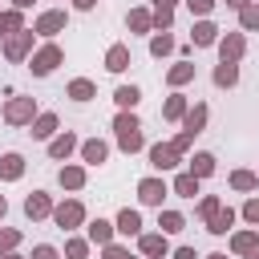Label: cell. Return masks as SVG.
Masks as SVG:
<instances>
[{
	"label": "cell",
	"mask_w": 259,
	"mask_h": 259,
	"mask_svg": "<svg viewBox=\"0 0 259 259\" xmlns=\"http://www.w3.org/2000/svg\"><path fill=\"white\" fill-rule=\"evenodd\" d=\"M113 101H117L121 109H134V105L142 101V89H138V85H117V89H113Z\"/></svg>",
	"instance_id": "22"
},
{
	"label": "cell",
	"mask_w": 259,
	"mask_h": 259,
	"mask_svg": "<svg viewBox=\"0 0 259 259\" xmlns=\"http://www.w3.org/2000/svg\"><path fill=\"white\" fill-rule=\"evenodd\" d=\"M219 206H223V202H219V194H206V198L198 202V219H210V214H214Z\"/></svg>",
	"instance_id": "38"
},
{
	"label": "cell",
	"mask_w": 259,
	"mask_h": 259,
	"mask_svg": "<svg viewBox=\"0 0 259 259\" xmlns=\"http://www.w3.org/2000/svg\"><path fill=\"white\" fill-rule=\"evenodd\" d=\"M0 259H20V255L16 251H0Z\"/></svg>",
	"instance_id": "52"
},
{
	"label": "cell",
	"mask_w": 259,
	"mask_h": 259,
	"mask_svg": "<svg viewBox=\"0 0 259 259\" xmlns=\"http://www.w3.org/2000/svg\"><path fill=\"white\" fill-rule=\"evenodd\" d=\"M190 174H194V178L214 174V154H194V158H190Z\"/></svg>",
	"instance_id": "31"
},
{
	"label": "cell",
	"mask_w": 259,
	"mask_h": 259,
	"mask_svg": "<svg viewBox=\"0 0 259 259\" xmlns=\"http://www.w3.org/2000/svg\"><path fill=\"white\" fill-rule=\"evenodd\" d=\"M182 113H186V97H182V93L166 97V105H162V117H166V121H182Z\"/></svg>",
	"instance_id": "25"
},
{
	"label": "cell",
	"mask_w": 259,
	"mask_h": 259,
	"mask_svg": "<svg viewBox=\"0 0 259 259\" xmlns=\"http://www.w3.org/2000/svg\"><path fill=\"white\" fill-rule=\"evenodd\" d=\"M113 130H117V146H121L125 154H138V150L146 146V138H142V121H138L134 113L121 109V113L113 117Z\"/></svg>",
	"instance_id": "1"
},
{
	"label": "cell",
	"mask_w": 259,
	"mask_h": 259,
	"mask_svg": "<svg viewBox=\"0 0 259 259\" xmlns=\"http://www.w3.org/2000/svg\"><path fill=\"white\" fill-rule=\"evenodd\" d=\"M125 20H130L134 32H150V28H154V12H146V8H134Z\"/></svg>",
	"instance_id": "29"
},
{
	"label": "cell",
	"mask_w": 259,
	"mask_h": 259,
	"mask_svg": "<svg viewBox=\"0 0 259 259\" xmlns=\"http://www.w3.org/2000/svg\"><path fill=\"white\" fill-rule=\"evenodd\" d=\"M166 194H170V186H166L162 178H142V182H138V198H142L146 206H162Z\"/></svg>",
	"instance_id": "7"
},
{
	"label": "cell",
	"mask_w": 259,
	"mask_h": 259,
	"mask_svg": "<svg viewBox=\"0 0 259 259\" xmlns=\"http://www.w3.org/2000/svg\"><path fill=\"white\" fill-rule=\"evenodd\" d=\"M4 24H8V32H20V28H24V16H20V8L4 12Z\"/></svg>",
	"instance_id": "40"
},
{
	"label": "cell",
	"mask_w": 259,
	"mask_h": 259,
	"mask_svg": "<svg viewBox=\"0 0 259 259\" xmlns=\"http://www.w3.org/2000/svg\"><path fill=\"white\" fill-rule=\"evenodd\" d=\"M105 69H109V73H125V69H130V49H125V45H109Z\"/></svg>",
	"instance_id": "15"
},
{
	"label": "cell",
	"mask_w": 259,
	"mask_h": 259,
	"mask_svg": "<svg viewBox=\"0 0 259 259\" xmlns=\"http://www.w3.org/2000/svg\"><path fill=\"white\" fill-rule=\"evenodd\" d=\"M105 259H134V255H130L125 247H117V243H109V247H105Z\"/></svg>",
	"instance_id": "45"
},
{
	"label": "cell",
	"mask_w": 259,
	"mask_h": 259,
	"mask_svg": "<svg viewBox=\"0 0 259 259\" xmlns=\"http://www.w3.org/2000/svg\"><path fill=\"white\" fill-rule=\"evenodd\" d=\"M150 166H154V170H170V166H178V150H174L170 142L150 146Z\"/></svg>",
	"instance_id": "10"
},
{
	"label": "cell",
	"mask_w": 259,
	"mask_h": 259,
	"mask_svg": "<svg viewBox=\"0 0 259 259\" xmlns=\"http://www.w3.org/2000/svg\"><path fill=\"white\" fill-rule=\"evenodd\" d=\"M239 24H243L247 32H255V28H259V4H247V8H239Z\"/></svg>",
	"instance_id": "35"
},
{
	"label": "cell",
	"mask_w": 259,
	"mask_h": 259,
	"mask_svg": "<svg viewBox=\"0 0 259 259\" xmlns=\"http://www.w3.org/2000/svg\"><path fill=\"white\" fill-rule=\"evenodd\" d=\"M12 4H16L20 12H24V8H32V0H12Z\"/></svg>",
	"instance_id": "50"
},
{
	"label": "cell",
	"mask_w": 259,
	"mask_h": 259,
	"mask_svg": "<svg viewBox=\"0 0 259 259\" xmlns=\"http://www.w3.org/2000/svg\"><path fill=\"white\" fill-rule=\"evenodd\" d=\"M73 150H77V138H73V134H61V138L49 142V158H57V162H65Z\"/></svg>",
	"instance_id": "17"
},
{
	"label": "cell",
	"mask_w": 259,
	"mask_h": 259,
	"mask_svg": "<svg viewBox=\"0 0 259 259\" xmlns=\"http://www.w3.org/2000/svg\"><path fill=\"white\" fill-rule=\"evenodd\" d=\"M206 259H227V255H206Z\"/></svg>",
	"instance_id": "54"
},
{
	"label": "cell",
	"mask_w": 259,
	"mask_h": 259,
	"mask_svg": "<svg viewBox=\"0 0 259 259\" xmlns=\"http://www.w3.org/2000/svg\"><path fill=\"white\" fill-rule=\"evenodd\" d=\"M243 219L247 223H259V198H247L243 202Z\"/></svg>",
	"instance_id": "41"
},
{
	"label": "cell",
	"mask_w": 259,
	"mask_h": 259,
	"mask_svg": "<svg viewBox=\"0 0 259 259\" xmlns=\"http://www.w3.org/2000/svg\"><path fill=\"white\" fill-rule=\"evenodd\" d=\"M117 231H121V235H142V214L125 206V210L117 214Z\"/></svg>",
	"instance_id": "24"
},
{
	"label": "cell",
	"mask_w": 259,
	"mask_h": 259,
	"mask_svg": "<svg viewBox=\"0 0 259 259\" xmlns=\"http://www.w3.org/2000/svg\"><path fill=\"white\" fill-rule=\"evenodd\" d=\"M190 142H194V134H190V130H182V134H178V138H174L170 146H174V150L182 154V150H190Z\"/></svg>",
	"instance_id": "42"
},
{
	"label": "cell",
	"mask_w": 259,
	"mask_h": 259,
	"mask_svg": "<svg viewBox=\"0 0 259 259\" xmlns=\"http://www.w3.org/2000/svg\"><path fill=\"white\" fill-rule=\"evenodd\" d=\"M174 259H198V255H194V247H178V251H174Z\"/></svg>",
	"instance_id": "46"
},
{
	"label": "cell",
	"mask_w": 259,
	"mask_h": 259,
	"mask_svg": "<svg viewBox=\"0 0 259 259\" xmlns=\"http://www.w3.org/2000/svg\"><path fill=\"white\" fill-rule=\"evenodd\" d=\"M235 219H239V214H235L231 206H219V210L206 219V231H210V235H227V231L235 227Z\"/></svg>",
	"instance_id": "12"
},
{
	"label": "cell",
	"mask_w": 259,
	"mask_h": 259,
	"mask_svg": "<svg viewBox=\"0 0 259 259\" xmlns=\"http://www.w3.org/2000/svg\"><path fill=\"white\" fill-rule=\"evenodd\" d=\"M32 117H36V101L32 97H12L4 105V121L8 125H32Z\"/></svg>",
	"instance_id": "3"
},
{
	"label": "cell",
	"mask_w": 259,
	"mask_h": 259,
	"mask_svg": "<svg viewBox=\"0 0 259 259\" xmlns=\"http://www.w3.org/2000/svg\"><path fill=\"white\" fill-rule=\"evenodd\" d=\"M178 0H154V8H174Z\"/></svg>",
	"instance_id": "49"
},
{
	"label": "cell",
	"mask_w": 259,
	"mask_h": 259,
	"mask_svg": "<svg viewBox=\"0 0 259 259\" xmlns=\"http://www.w3.org/2000/svg\"><path fill=\"white\" fill-rule=\"evenodd\" d=\"M53 223H57L61 231H73V227L85 223V206H81L77 198H69V202H61V206H53Z\"/></svg>",
	"instance_id": "4"
},
{
	"label": "cell",
	"mask_w": 259,
	"mask_h": 259,
	"mask_svg": "<svg viewBox=\"0 0 259 259\" xmlns=\"http://www.w3.org/2000/svg\"><path fill=\"white\" fill-rule=\"evenodd\" d=\"M24 214H28L32 223H36V219H49V214H53V198H49L45 190H32V194L24 198Z\"/></svg>",
	"instance_id": "8"
},
{
	"label": "cell",
	"mask_w": 259,
	"mask_h": 259,
	"mask_svg": "<svg viewBox=\"0 0 259 259\" xmlns=\"http://www.w3.org/2000/svg\"><path fill=\"white\" fill-rule=\"evenodd\" d=\"M16 243H20V231H12V227H4V231H0V251H12Z\"/></svg>",
	"instance_id": "39"
},
{
	"label": "cell",
	"mask_w": 259,
	"mask_h": 259,
	"mask_svg": "<svg viewBox=\"0 0 259 259\" xmlns=\"http://www.w3.org/2000/svg\"><path fill=\"white\" fill-rule=\"evenodd\" d=\"M170 24H174V8H154V28L166 32Z\"/></svg>",
	"instance_id": "36"
},
{
	"label": "cell",
	"mask_w": 259,
	"mask_h": 259,
	"mask_svg": "<svg viewBox=\"0 0 259 259\" xmlns=\"http://www.w3.org/2000/svg\"><path fill=\"white\" fill-rule=\"evenodd\" d=\"M255 247H259V235H255V231H239V235H231V251H235V255H251Z\"/></svg>",
	"instance_id": "21"
},
{
	"label": "cell",
	"mask_w": 259,
	"mask_h": 259,
	"mask_svg": "<svg viewBox=\"0 0 259 259\" xmlns=\"http://www.w3.org/2000/svg\"><path fill=\"white\" fill-rule=\"evenodd\" d=\"M93 4H97V0H73V8H81V12H89Z\"/></svg>",
	"instance_id": "47"
},
{
	"label": "cell",
	"mask_w": 259,
	"mask_h": 259,
	"mask_svg": "<svg viewBox=\"0 0 259 259\" xmlns=\"http://www.w3.org/2000/svg\"><path fill=\"white\" fill-rule=\"evenodd\" d=\"M243 53H247L243 32H227V36H219V57H223V61H239Z\"/></svg>",
	"instance_id": "9"
},
{
	"label": "cell",
	"mask_w": 259,
	"mask_h": 259,
	"mask_svg": "<svg viewBox=\"0 0 259 259\" xmlns=\"http://www.w3.org/2000/svg\"><path fill=\"white\" fill-rule=\"evenodd\" d=\"M65 24H69V16H65L61 8H53V12H40V16H36L32 32H36V36H57V32H65Z\"/></svg>",
	"instance_id": "5"
},
{
	"label": "cell",
	"mask_w": 259,
	"mask_h": 259,
	"mask_svg": "<svg viewBox=\"0 0 259 259\" xmlns=\"http://www.w3.org/2000/svg\"><path fill=\"white\" fill-rule=\"evenodd\" d=\"M61 186L65 190H81L85 186V166H61Z\"/></svg>",
	"instance_id": "23"
},
{
	"label": "cell",
	"mask_w": 259,
	"mask_h": 259,
	"mask_svg": "<svg viewBox=\"0 0 259 259\" xmlns=\"http://www.w3.org/2000/svg\"><path fill=\"white\" fill-rule=\"evenodd\" d=\"M186 4H190V12H194V16H206V12L214 8V0H186Z\"/></svg>",
	"instance_id": "43"
},
{
	"label": "cell",
	"mask_w": 259,
	"mask_h": 259,
	"mask_svg": "<svg viewBox=\"0 0 259 259\" xmlns=\"http://www.w3.org/2000/svg\"><path fill=\"white\" fill-rule=\"evenodd\" d=\"M20 174H24V158H20V154H4V158H0V178H4V182H16Z\"/></svg>",
	"instance_id": "18"
},
{
	"label": "cell",
	"mask_w": 259,
	"mask_h": 259,
	"mask_svg": "<svg viewBox=\"0 0 259 259\" xmlns=\"http://www.w3.org/2000/svg\"><path fill=\"white\" fill-rule=\"evenodd\" d=\"M247 4H251V0H227V8H235V12H239V8H247Z\"/></svg>",
	"instance_id": "48"
},
{
	"label": "cell",
	"mask_w": 259,
	"mask_h": 259,
	"mask_svg": "<svg viewBox=\"0 0 259 259\" xmlns=\"http://www.w3.org/2000/svg\"><path fill=\"white\" fill-rule=\"evenodd\" d=\"M28 53H32V32H28V28L12 32V36L4 40V57H8V61H24Z\"/></svg>",
	"instance_id": "6"
},
{
	"label": "cell",
	"mask_w": 259,
	"mask_h": 259,
	"mask_svg": "<svg viewBox=\"0 0 259 259\" xmlns=\"http://www.w3.org/2000/svg\"><path fill=\"white\" fill-rule=\"evenodd\" d=\"M81 158H85V166H101L109 158V146L101 138H89V142H81Z\"/></svg>",
	"instance_id": "11"
},
{
	"label": "cell",
	"mask_w": 259,
	"mask_h": 259,
	"mask_svg": "<svg viewBox=\"0 0 259 259\" xmlns=\"http://www.w3.org/2000/svg\"><path fill=\"white\" fill-rule=\"evenodd\" d=\"M113 231H117V223L93 219V223H89V243H101V247H109V243H113Z\"/></svg>",
	"instance_id": "16"
},
{
	"label": "cell",
	"mask_w": 259,
	"mask_h": 259,
	"mask_svg": "<svg viewBox=\"0 0 259 259\" xmlns=\"http://www.w3.org/2000/svg\"><path fill=\"white\" fill-rule=\"evenodd\" d=\"M231 186H235V190H255L259 178H255L251 170H235V174H231Z\"/></svg>",
	"instance_id": "34"
},
{
	"label": "cell",
	"mask_w": 259,
	"mask_h": 259,
	"mask_svg": "<svg viewBox=\"0 0 259 259\" xmlns=\"http://www.w3.org/2000/svg\"><path fill=\"white\" fill-rule=\"evenodd\" d=\"M0 36H8V24H4V12H0Z\"/></svg>",
	"instance_id": "51"
},
{
	"label": "cell",
	"mask_w": 259,
	"mask_h": 259,
	"mask_svg": "<svg viewBox=\"0 0 259 259\" xmlns=\"http://www.w3.org/2000/svg\"><path fill=\"white\" fill-rule=\"evenodd\" d=\"M32 259H57V247L40 243V247H32Z\"/></svg>",
	"instance_id": "44"
},
{
	"label": "cell",
	"mask_w": 259,
	"mask_h": 259,
	"mask_svg": "<svg viewBox=\"0 0 259 259\" xmlns=\"http://www.w3.org/2000/svg\"><path fill=\"white\" fill-rule=\"evenodd\" d=\"M65 255H69V259H85V255H89V243H85V239H69V243H65Z\"/></svg>",
	"instance_id": "37"
},
{
	"label": "cell",
	"mask_w": 259,
	"mask_h": 259,
	"mask_svg": "<svg viewBox=\"0 0 259 259\" xmlns=\"http://www.w3.org/2000/svg\"><path fill=\"white\" fill-rule=\"evenodd\" d=\"M174 194H182V198H194V194H198V178H194L190 170H186V174H178V178H174Z\"/></svg>",
	"instance_id": "32"
},
{
	"label": "cell",
	"mask_w": 259,
	"mask_h": 259,
	"mask_svg": "<svg viewBox=\"0 0 259 259\" xmlns=\"http://www.w3.org/2000/svg\"><path fill=\"white\" fill-rule=\"evenodd\" d=\"M190 40H194L198 49H206V45H219V28H214L210 20H198V24L190 28Z\"/></svg>",
	"instance_id": "14"
},
{
	"label": "cell",
	"mask_w": 259,
	"mask_h": 259,
	"mask_svg": "<svg viewBox=\"0 0 259 259\" xmlns=\"http://www.w3.org/2000/svg\"><path fill=\"white\" fill-rule=\"evenodd\" d=\"M53 134H57V113L32 117V138H53Z\"/></svg>",
	"instance_id": "27"
},
{
	"label": "cell",
	"mask_w": 259,
	"mask_h": 259,
	"mask_svg": "<svg viewBox=\"0 0 259 259\" xmlns=\"http://www.w3.org/2000/svg\"><path fill=\"white\" fill-rule=\"evenodd\" d=\"M69 97H73V101H93V97H97V85H93L89 77H77V81H69Z\"/></svg>",
	"instance_id": "20"
},
{
	"label": "cell",
	"mask_w": 259,
	"mask_h": 259,
	"mask_svg": "<svg viewBox=\"0 0 259 259\" xmlns=\"http://www.w3.org/2000/svg\"><path fill=\"white\" fill-rule=\"evenodd\" d=\"M65 61V53H61V45H45V49H36L32 53V61H28V69L36 73V77H49L57 65Z\"/></svg>",
	"instance_id": "2"
},
{
	"label": "cell",
	"mask_w": 259,
	"mask_h": 259,
	"mask_svg": "<svg viewBox=\"0 0 259 259\" xmlns=\"http://www.w3.org/2000/svg\"><path fill=\"white\" fill-rule=\"evenodd\" d=\"M166 81H170V85H186V81H194V65H186V61H178V65H170V73H166Z\"/></svg>",
	"instance_id": "30"
},
{
	"label": "cell",
	"mask_w": 259,
	"mask_h": 259,
	"mask_svg": "<svg viewBox=\"0 0 259 259\" xmlns=\"http://www.w3.org/2000/svg\"><path fill=\"white\" fill-rule=\"evenodd\" d=\"M158 227H162V235H174V231L186 227V219H182L178 210H158Z\"/></svg>",
	"instance_id": "28"
},
{
	"label": "cell",
	"mask_w": 259,
	"mask_h": 259,
	"mask_svg": "<svg viewBox=\"0 0 259 259\" xmlns=\"http://www.w3.org/2000/svg\"><path fill=\"white\" fill-rule=\"evenodd\" d=\"M4 210H8V202H4V194H0V219H4Z\"/></svg>",
	"instance_id": "53"
},
{
	"label": "cell",
	"mask_w": 259,
	"mask_h": 259,
	"mask_svg": "<svg viewBox=\"0 0 259 259\" xmlns=\"http://www.w3.org/2000/svg\"><path fill=\"white\" fill-rule=\"evenodd\" d=\"M138 247H142V255H150V259H162V255L170 251L162 231H154V235H138Z\"/></svg>",
	"instance_id": "13"
},
{
	"label": "cell",
	"mask_w": 259,
	"mask_h": 259,
	"mask_svg": "<svg viewBox=\"0 0 259 259\" xmlns=\"http://www.w3.org/2000/svg\"><path fill=\"white\" fill-rule=\"evenodd\" d=\"M202 125H206V105H194V109H186V113H182V130L198 134Z\"/></svg>",
	"instance_id": "26"
},
{
	"label": "cell",
	"mask_w": 259,
	"mask_h": 259,
	"mask_svg": "<svg viewBox=\"0 0 259 259\" xmlns=\"http://www.w3.org/2000/svg\"><path fill=\"white\" fill-rule=\"evenodd\" d=\"M235 81H239V65H235V61H219V69H214V85H219V89H231Z\"/></svg>",
	"instance_id": "19"
},
{
	"label": "cell",
	"mask_w": 259,
	"mask_h": 259,
	"mask_svg": "<svg viewBox=\"0 0 259 259\" xmlns=\"http://www.w3.org/2000/svg\"><path fill=\"white\" fill-rule=\"evenodd\" d=\"M150 53H154V57H166V53H174V36H170V32H158V36L150 40Z\"/></svg>",
	"instance_id": "33"
}]
</instances>
